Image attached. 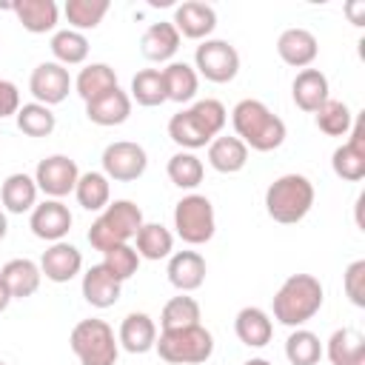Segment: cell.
<instances>
[{
    "instance_id": "cell-1",
    "label": "cell",
    "mask_w": 365,
    "mask_h": 365,
    "mask_svg": "<svg viewBox=\"0 0 365 365\" xmlns=\"http://www.w3.org/2000/svg\"><path fill=\"white\" fill-rule=\"evenodd\" d=\"M228 123V111L220 100H197L188 108L171 114L168 120V137L182 148V151H197L205 148L214 137L222 134Z\"/></svg>"
},
{
    "instance_id": "cell-2",
    "label": "cell",
    "mask_w": 365,
    "mask_h": 365,
    "mask_svg": "<svg viewBox=\"0 0 365 365\" xmlns=\"http://www.w3.org/2000/svg\"><path fill=\"white\" fill-rule=\"evenodd\" d=\"M325 302V288L314 274H291L277 288L271 311L274 319L285 328H302L308 319L319 314Z\"/></svg>"
},
{
    "instance_id": "cell-3",
    "label": "cell",
    "mask_w": 365,
    "mask_h": 365,
    "mask_svg": "<svg viewBox=\"0 0 365 365\" xmlns=\"http://www.w3.org/2000/svg\"><path fill=\"white\" fill-rule=\"evenodd\" d=\"M231 125H234V137H240L254 151H274L285 143L288 134L282 117H277L262 100L254 97H245L234 106Z\"/></svg>"
},
{
    "instance_id": "cell-4",
    "label": "cell",
    "mask_w": 365,
    "mask_h": 365,
    "mask_svg": "<svg viewBox=\"0 0 365 365\" xmlns=\"http://www.w3.org/2000/svg\"><path fill=\"white\" fill-rule=\"evenodd\" d=\"M314 182L305 174H282L265 188V211L279 225H294L314 208Z\"/></svg>"
},
{
    "instance_id": "cell-5",
    "label": "cell",
    "mask_w": 365,
    "mask_h": 365,
    "mask_svg": "<svg viewBox=\"0 0 365 365\" xmlns=\"http://www.w3.org/2000/svg\"><path fill=\"white\" fill-rule=\"evenodd\" d=\"M143 222H145L143 220V208L134 200H114L91 222L88 242H91V248H97V251L106 254L114 245L131 242L137 237V231L143 228Z\"/></svg>"
},
{
    "instance_id": "cell-6",
    "label": "cell",
    "mask_w": 365,
    "mask_h": 365,
    "mask_svg": "<svg viewBox=\"0 0 365 365\" xmlns=\"http://www.w3.org/2000/svg\"><path fill=\"white\" fill-rule=\"evenodd\" d=\"M68 345L80 359V365H117L120 356V342L114 336V328L97 317L80 319L68 334Z\"/></svg>"
},
{
    "instance_id": "cell-7",
    "label": "cell",
    "mask_w": 365,
    "mask_h": 365,
    "mask_svg": "<svg viewBox=\"0 0 365 365\" xmlns=\"http://www.w3.org/2000/svg\"><path fill=\"white\" fill-rule=\"evenodd\" d=\"M154 348L168 365H202L214 354V334L202 322L180 331H160Z\"/></svg>"
},
{
    "instance_id": "cell-8",
    "label": "cell",
    "mask_w": 365,
    "mask_h": 365,
    "mask_svg": "<svg viewBox=\"0 0 365 365\" xmlns=\"http://www.w3.org/2000/svg\"><path fill=\"white\" fill-rule=\"evenodd\" d=\"M174 231L185 245H205L217 231L214 205L205 194H185L174 205Z\"/></svg>"
},
{
    "instance_id": "cell-9",
    "label": "cell",
    "mask_w": 365,
    "mask_h": 365,
    "mask_svg": "<svg viewBox=\"0 0 365 365\" xmlns=\"http://www.w3.org/2000/svg\"><path fill=\"white\" fill-rule=\"evenodd\" d=\"M194 71L208 83H231L240 74V51L220 37H208L194 51Z\"/></svg>"
},
{
    "instance_id": "cell-10",
    "label": "cell",
    "mask_w": 365,
    "mask_h": 365,
    "mask_svg": "<svg viewBox=\"0 0 365 365\" xmlns=\"http://www.w3.org/2000/svg\"><path fill=\"white\" fill-rule=\"evenodd\" d=\"M103 174L114 182H134L145 174L148 168V154L140 143H131V140H117V143H108L103 148Z\"/></svg>"
},
{
    "instance_id": "cell-11",
    "label": "cell",
    "mask_w": 365,
    "mask_h": 365,
    "mask_svg": "<svg viewBox=\"0 0 365 365\" xmlns=\"http://www.w3.org/2000/svg\"><path fill=\"white\" fill-rule=\"evenodd\" d=\"M31 177L37 182V191H43L48 200H63V197L74 194L80 168L68 154H48L37 163Z\"/></svg>"
},
{
    "instance_id": "cell-12",
    "label": "cell",
    "mask_w": 365,
    "mask_h": 365,
    "mask_svg": "<svg viewBox=\"0 0 365 365\" xmlns=\"http://www.w3.org/2000/svg\"><path fill=\"white\" fill-rule=\"evenodd\" d=\"M74 88V80L68 74L66 66L48 60V63H40L34 66L31 77H29V91L34 97V103H43V106H57L68 97V91Z\"/></svg>"
},
{
    "instance_id": "cell-13",
    "label": "cell",
    "mask_w": 365,
    "mask_h": 365,
    "mask_svg": "<svg viewBox=\"0 0 365 365\" xmlns=\"http://www.w3.org/2000/svg\"><path fill=\"white\" fill-rule=\"evenodd\" d=\"M348 134H351L348 143L334 148L331 168L339 180L359 182L365 177V123H362V117H354V125Z\"/></svg>"
},
{
    "instance_id": "cell-14",
    "label": "cell",
    "mask_w": 365,
    "mask_h": 365,
    "mask_svg": "<svg viewBox=\"0 0 365 365\" xmlns=\"http://www.w3.org/2000/svg\"><path fill=\"white\" fill-rule=\"evenodd\" d=\"M71 222H74V217H71V211L63 200H43L29 214L31 234L37 240H46L48 245L66 240V234L71 231Z\"/></svg>"
},
{
    "instance_id": "cell-15",
    "label": "cell",
    "mask_w": 365,
    "mask_h": 365,
    "mask_svg": "<svg viewBox=\"0 0 365 365\" xmlns=\"http://www.w3.org/2000/svg\"><path fill=\"white\" fill-rule=\"evenodd\" d=\"M37 265H40V274H43L48 282L63 285V282H71V279L83 271V254H80L77 245L60 240V242H51V245L43 251V257H40Z\"/></svg>"
},
{
    "instance_id": "cell-16",
    "label": "cell",
    "mask_w": 365,
    "mask_h": 365,
    "mask_svg": "<svg viewBox=\"0 0 365 365\" xmlns=\"http://www.w3.org/2000/svg\"><path fill=\"white\" fill-rule=\"evenodd\" d=\"M174 29L180 31V37L188 40H208L217 29V11L214 6L202 3V0H185L174 9Z\"/></svg>"
},
{
    "instance_id": "cell-17",
    "label": "cell",
    "mask_w": 365,
    "mask_h": 365,
    "mask_svg": "<svg viewBox=\"0 0 365 365\" xmlns=\"http://www.w3.org/2000/svg\"><path fill=\"white\" fill-rule=\"evenodd\" d=\"M165 274H168V282L180 294H191V291H197L205 282L208 265H205V257L200 251H174L168 257Z\"/></svg>"
},
{
    "instance_id": "cell-18",
    "label": "cell",
    "mask_w": 365,
    "mask_h": 365,
    "mask_svg": "<svg viewBox=\"0 0 365 365\" xmlns=\"http://www.w3.org/2000/svg\"><path fill=\"white\" fill-rule=\"evenodd\" d=\"M277 54L291 68H308L319 54V43L308 29L294 26L277 37Z\"/></svg>"
},
{
    "instance_id": "cell-19",
    "label": "cell",
    "mask_w": 365,
    "mask_h": 365,
    "mask_svg": "<svg viewBox=\"0 0 365 365\" xmlns=\"http://www.w3.org/2000/svg\"><path fill=\"white\" fill-rule=\"evenodd\" d=\"M291 97H294L297 108H302L308 114H317L322 108V103L331 100L328 77L319 68H302V71H297V77L291 83Z\"/></svg>"
},
{
    "instance_id": "cell-20",
    "label": "cell",
    "mask_w": 365,
    "mask_h": 365,
    "mask_svg": "<svg viewBox=\"0 0 365 365\" xmlns=\"http://www.w3.org/2000/svg\"><path fill=\"white\" fill-rule=\"evenodd\" d=\"M117 342L128 354H148L157 345V322L143 311H131L120 322Z\"/></svg>"
},
{
    "instance_id": "cell-21",
    "label": "cell",
    "mask_w": 365,
    "mask_h": 365,
    "mask_svg": "<svg viewBox=\"0 0 365 365\" xmlns=\"http://www.w3.org/2000/svg\"><path fill=\"white\" fill-rule=\"evenodd\" d=\"M86 117H88V123L103 125V128H108V125H123V123L131 117V97H128V91H123V88L117 86V88L100 94L97 100L86 103Z\"/></svg>"
},
{
    "instance_id": "cell-22",
    "label": "cell",
    "mask_w": 365,
    "mask_h": 365,
    "mask_svg": "<svg viewBox=\"0 0 365 365\" xmlns=\"http://www.w3.org/2000/svg\"><path fill=\"white\" fill-rule=\"evenodd\" d=\"M80 291H83V299L91 305V308H111L117 305L120 299V291H123V282L114 279L103 262L91 265L86 274H83V282H80Z\"/></svg>"
},
{
    "instance_id": "cell-23",
    "label": "cell",
    "mask_w": 365,
    "mask_h": 365,
    "mask_svg": "<svg viewBox=\"0 0 365 365\" xmlns=\"http://www.w3.org/2000/svg\"><path fill=\"white\" fill-rule=\"evenodd\" d=\"M234 334L242 345L248 348H265L274 336V322H271V314L257 308V305H245L237 311L234 317Z\"/></svg>"
},
{
    "instance_id": "cell-24",
    "label": "cell",
    "mask_w": 365,
    "mask_h": 365,
    "mask_svg": "<svg viewBox=\"0 0 365 365\" xmlns=\"http://www.w3.org/2000/svg\"><path fill=\"white\" fill-rule=\"evenodd\" d=\"M180 31L174 29L171 20H160V23H151L143 37H140V51L145 60L151 63H171V57L177 54L180 48Z\"/></svg>"
},
{
    "instance_id": "cell-25",
    "label": "cell",
    "mask_w": 365,
    "mask_h": 365,
    "mask_svg": "<svg viewBox=\"0 0 365 365\" xmlns=\"http://www.w3.org/2000/svg\"><path fill=\"white\" fill-rule=\"evenodd\" d=\"M17 17V23L29 31V34H46L57 29L60 20V9L54 0H14L9 6Z\"/></svg>"
},
{
    "instance_id": "cell-26",
    "label": "cell",
    "mask_w": 365,
    "mask_h": 365,
    "mask_svg": "<svg viewBox=\"0 0 365 365\" xmlns=\"http://www.w3.org/2000/svg\"><path fill=\"white\" fill-rule=\"evenodd\" d=\"M205 148H208V165L220 174H237L248 163V145L234 134H220Z\"/></svg>"
},
{
    "instance_id": "cell-27",
    "label": "cell",
    "mask_w": 365,
    "mask_h": 365,
    "mask_svg": "<svg viewBox=\"0 0 365 365\" xmlns=\"http://www.w3.org/2000/svg\"><path fill=\"white\" fill-rule=\"evenodd\" d=\"M0 279L6 282L11 299H26V297L37 294V288L43 282V274H40V265L34 259L17 257V259H9L0 268Z\"/></svg>"
},
{
    "instance_id": "cell-28",
    "label": "cell",
    "mask_w": 365,
    "mask_h": 365,
    "mask_svg": "<svg viewBox=\"0 0 365 365\" xmlns=\"http://www.w3.org/2000/svg\"><path fill=\"white\" fill-rule=\"evenodd\" d=\"M322 354L331 359V365H365V336L351 325L336 328Z\"/></svg>"
},
{
    "instance_id": "cell-29",
    "label": "cell",
    "mask_w": 365,
    "mask_h": 365,
    "mask_svg": "<svg viewBox=\"0 0 365 365\" xmlns=\"http://www.w3.org/2000/svg\"><path fill=\"white\" fill-rule=\"evenodd\" d=\"M37 182L31 174H9L0 185V202H3V211L9 214H31V208L37 205Z\"/></svg>"
},
{
    "instance_id": "cell-30",
    "label": "cell",
    "mask_w": 365,
    "mask_h": 365,
    "mask_svg": "<svg viewBox=\"0 0 365 365\" xmlns=\"http://www.w3.org/2000/svg\"><path fill=\"white\" fill-rule=\"evenodd\" d=\"M163 71V83H165V97L171 103H191L197 97L200 88V74L194 71V66H188L185 60H171Z\"/></svg>"
},
{
    "instance_id": "cell-31",
    "label": "cell",
    "mask_w": 365,
    "mask_h": 365,
    "mask_svg": "<svg viewBox=\"0 0 365 365\" xmlns=\"http://www.w3.org/2000/svg\"><path fill=\"white\" fill-rule=\"evenodd\" d=\"M134 251L140 254V259H168L174 254V234L160 225V222H143V228L134 237Z\"/></svg>"
},
{
    "instance_id": "cell-32",
    "label": "cell",
    "mask_w": 365,
    "mask_h": 365,
    "mask_svg": "<svg viewBox=\"0 0 365 365\" xmlns=\"http://www.w3.org/2000/svg\"><path fill=\"white\" fill-rule=\"evenodd\" d=\"M111 88H117V74L108 63H88L74 77V91L83 97V103H91Z\"/></svg>"
},
{
    "instance_id": "cell-33",
    "label": "cell",
    "mask_w": 365,
    "mask_h": 365,
    "mask_svg": "<svg viewBox=\"0 0 365 365\" xmlns=\"http://www.w3.org/2000/svg\"><path fill=\"white\" fill-rule=\"evenodd\" d=\"M74 197L86 211H103L111 202V180L103 171H86L74 185Z\"/></svg>"
},
{
    "instance_id": "cell-34",
    "label": "cell",
    "mask_w": 365,
    "mask_h": 365,
    "mask_svg": "<svg viewBox=\"0 0 365 365\" xmlns=\"http://www.w3.org/2000/svg\"><path fill=\"white\" fill-rule=\"evenodd\" d=\"M200 302L188 294H180V297H171L163 311H160V331H180V328H191V325H200Z\"/></svg>"
},
{
    "instance_id": "cell-35",
    "label": "cell",
    "mask_w": 365,
    "mask_h": 365,
    "mask_svg": "<svg viewBox=\"0 0 365 365\" xmlns=\"http://www.w3.org/2000/svg\"><path fill=\"white\" fill-rule=\"evenodd\" d=\"M51 54H54V63L60 66H80L86 63L88 57V37L74 31V29H60L51 34V43H48Z\"/></svg>"
},
{
    "instance_id": "cell-36",
    "label": "cell",
    "mask_w": 365,
    "mask_h": 365,
    "mask_svg": "<svg viewBox=\"0 0 365 365\" xmlns=\"http://www.w3.org/2000/svg\"><path fill=\"white\" fill-rule=\"evenodd\" d=\"M128 97L131 103L137 106H145V108H154V106H163L168 97H165V83H163V71L160 68H143L131 77V88H128Z\"/></svg>"
},
{
    "instance_id": "cell-37",
    "label": "cell",
    "mask_w": 365,
    "mask_h": 365,
    "mask_svg": "<svg viewBox=\"0 0 365 365\" xmlns=\"http://www.w3.org/2000/svg\"><path fill=\"white\" fill-rule=\"evenodd\" d=\"M108 9H111L108 0H66L63 14L68 20V29L83 34L88 29H97L103 23V17L108 14Z\"/></svg>"
},
{
    "instance_id": "cell-38",
    "label": "cell",
    "mask_w": 365,
    "mask_h": 365,
    "mask_svg": "<svg viewBox=\"0 0 365 365\" xmlns=\"http://www.w3.org/2000/svg\"><path fill=\"white\" fill-rule=\"evenodd\" d=\"M165 174H168V180H171L177 188L194 191V188L202 182V177H205V165H202V160H200L194 151H177V154L168 160Z\"/></svg>"
},
{
    "instance_id": "cell-39",
    "label": "cell",
    "mask_w": 365,
    "mask_h": 365,
    "mask_svg": "<svg viewBox=\"0 0 365 365\" xmlns=\"http://www.w3.org/2000/svg\"><path fill=\"white\" fill-rule=\"evenodd\" d=\"M14 120H17V128L26 137H48L57 128L54 111L48 106H43V103H34V100L31 103H23L17 108V114H14Z\"/></svg>"
},
{
    "instance_id": "cell-40",
    "label": "cell",
    "mask_w": 365,
    "mask_h": 365,
    "mask_svg": "<svg viewBox=\"0 0 365 365\" xmlns=\"http://www.w3.org/2000/svg\"><path fill=\"white\" fill-rule=\"evenodd\" d=\"M285 359L291 365H317L322 359V342L308 328H294L285 339Z\"/></svg>"
},
{
    "instance_id": "cell-41",
    "label": "cell",
    "mask_w": 365,
    "mask_h": 365,
    "mask_svg": "<svg viewBox=\"0 0 365 365\" xmlns=\"http://www.w3.org/2000/svg\"><path fill=\"white\" fill-rule=\"evenodd\" d=\"M317 128L328 137H345L354 125V111L342 103V100H325L322 108L314 114Z\"/></svg>"
},
{
    "instance_id": "cell-42",
    "label": "cell",
    "mask_w": 365,
    "mask_h": 365,
    "mask_svg": "<svg viewBox=\"0 0 365 365\" xmlns=\"http://www.w3.org/2000/svg\"><path fill=\"white\" fill-rule=\"evenodd\" d=\"M103 265H106V271H108L114 279L125 282V279H131V277L137 274V268H140V254L134 251L131 242L114 245V248H108V251L103 254Z\"/></svg>"
},
{
    "instance_id": "cell-43",
    "label": "cell",
    "mask_w": 365,
    "mask_h": 365,
    "mask_svg": "<svg viewBox=\"0 0 365 365\" xmlns=\"http://www.w3.org/2000/svg\"><path fill=\"white\" fill-rule=\"evenodd\" d=\"M342 288H345V297L356 305V308H365V259H354L345 274H342Z\"/></svg>"
},
{
    "instance_id": "cell-44",
    "label": "cell",
    "mask_w": 365,
    "mask_h": 365,
    "mask_svg": "<svg viewBox=\"0 0 365 365\" xmlns=\"http://www.w3.org/2000/svg\"><path fill=\"white\" fill-rule=\"evenodd\" d=\"M17 108H20V88L11 80L0 77V120L17 114Z\"/></svg>"
},
{
    "instance_id": "cell-45",
    "label": "cell",
    "mask_w": 365,
    "mask_h": 365,
    "mask_svg": "<svg viewBox=\"0 0 365 365\" xmlns=\"http://www.w3.org/2000/svg\"><path fill=\"white\" fill-rule=\"evenodd\" d=\"M345 14L351 17L354 26H362V23H365V0H351V3L345 6Z\"/></svg>"
},
{
    "instance_id": "cell-46",
    "label": "cell",
    "mask_w": 365,
    "mask_h": 365,
    "mask_svg": "<svg viewBox=\"0 0 365 365\" xmlns=\"http://www.w3.org/2000/svg\"><path fill=\"white\" fill-rule=\"evenodd\" d=\"M9 302H11V294H9V288H6V282L0 279V314L9 308Z\"/></svg>"
},
{
    "instance_id": "cell-47",
    "label": "cell",
    "mask_w": 365,
    "mask_h": 365,
    "mask_svg": "<svg viewBox=\"0 0 365 365\" xmlns=\"http://www.w3.org/2000/svg\"><path fill=\"white\" fill-rule=\"evenodd\" d=\"M6 234H9V220H6V211L0 208V240H6Z\"/></svg>"
},
{
    "instance_id": "cell-48",
    "label": "cell",
    "mask_w": 365,
    "mask_h": 365,
    "mask_svg": "<svg viewBox=\"0 0 365 365\" xmlns=\"http://www.w3.org/2000/svg\"><path fill=\"white\" fill-rule=\"evenodd\" d=\"M242 365H271V362H268L265 356H251V359H245Z\"/></svg>"
},
{
    "instance_id": "cell-49",
    "label": "cell",
    "mask_w": 365,
    "mask_h": 365,
    "mask_svg": "<svg viewBox=\"0 0 365 365\" xmlns=\"http://www.w3.org/2000/svg\"><path fill=\"white\" fill-rule=\"evenodd\" d=\"M0 365H6V362H3V359H0Z\"/></svg>"
}]
</instances>
